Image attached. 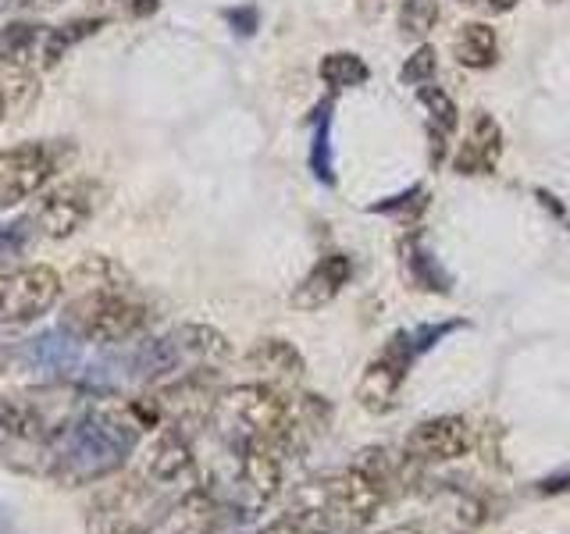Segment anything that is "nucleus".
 Masks as SVG:
<instances>
[{
  "mask_svg": "<svg viewBox=\"0 0 570 534\" xmlns=\"http://www.w3.org/2000/svg\"><path fill=\"white\" fill-rule=\"evenodd\" d=\"M94 406V388L76 382L29 385L0 396V467L47 481L53 445Z\"/></svg>",
  "mask_w": 570,
  "mask_h": 534,
  "instance_id": "obj_1",
  "label": "nucleus"
},
{
  "mask_svg": "<svg viewBox=\"0 0 570 534\" xmlns=\"http://www.w3.org/2000/svg\"><path fill=\"white\" fill-rule=\"evenodd\" d=\"M147 427L139 424L132 403L121 406H94L68 427L53 445L50 477L61 488H82L111 477L129 453L139 445Z\"/></svg>",
  "mask_w": 570,
  "mask_h": 534,
  "instance_id": "obj_2",
  "label": "nucleus"
},
{
  "mask_svg": "<svg viewBox=\"0 0 570 534\" xmlns=\"http://www.w3.org/2000/svg\"><path fill=\"white\" fill-rule=\"evenodd\" d=\"M193 492V488H189ZM175 485H160L147 474L121 477L115 485L100 488L82 510V524L89 534H154L160 524L171 521L175 506L189 495Z\"/></svg>",
  "mask_w": 570,
  "mask_h": 534,
  "instance_id": "obj_3",
  "label": "nucleus"
},
{
  "mask_svg": "<svg viewBox=\"0 0 570 534\" xmlns=\"http://www.w3.org/2000/svg\"><path fill=\"white\" fill-rule=\"evenodd\" d=\"M150 310L147 303L129 296V289H104V293H82L61 310L58 325L71 332L79 343L89 346H121L147 328Z\"/></svg>",
  "mask_w": 570,
  "mask_h": 534,
  "instance_id": "obj_4",
  "label": "nucleus"
},
{
  "mask_svg": "<svg viewBox=\"0 0 570 534\" xmlns=\"http://www.w3.org/2000/svg\"><path fill=\"white\" fill-rule=\"evenodd\" d=\"M218 414L243 438L282 442L293 424V403L275 385H236L218 396Z\"/></svg>",
  "mask_w": 570,
  "mask_h": 534,
  "instance_id": "obj_5",
  "label": "nucleus"
},
{
  "mask_svg": "<svg viewBox=\"0 0 570 534\" xmlns=\"http://www.w3.org/2000/svg\"><path fill=\"white\" fill-rule=\"evenodd\" d=\"M61 165L65 157L53 142H22V147L0 150V210L36 196Z\"/></svg>",
  "mask_w": 570,
  "mask_h": 534,
  "instance_id": "obj_6",
  "label": "nucleus"
},
{
  "mask_svg": "<svg viewBox=\"0 0 570 534\" xmlns=\"http://www.w3.org/2000/svg\"><path fill=\"white\" fill-rule=\"evenodd\" d=\"M417 356L414 338L410 332H396L385 343V349L374 356V360L364 367L361 382H356V403H361L367 414H389L396 406L400 385L406 382L410 360Z\"/></svg>",
  "mask_w": 570,
  "mask_h": 534,
  "instance_id": "obj_7",
  "label": "nucleus"
},
{
  "mask_svg": "<svg viewBox=\"0 0 570 534\" xmlns=\"http://www.w3.org/2000/svg\"><path fill=\"white\" fill-rule=\"evenodd\" d=\"M82 346L76 335L65 332L61 325L32 335L29 343L11 346L0 364H8V374H50V378H65V374L82 367Z\"/></svg>",
  "mask_w": 570,
  "mask_h": 534,
  "instance_id": "obj_8",
  "label": "nucleus"
},
{
  "mask_svg": "<svg viewBox=\"0 0 570 534\" xmlns=\"http://www.w3.org/2000/svg\"><path fill=\"white\" fill-rule=\"evenodd\" d=\"M61 293V275L47 264H29L0 281V320H32L47 314Z\"/></svg>",
  "mask_w": 570,
  "mask_h": 534,
  "instance_id": "obj_9",
  "label": "nucleus"
},
{
  "mask_svg": "<svg viewBox=\"0 0 570 534\" xmlns=\"http://www.w3.org/2000/svg\"><path fill=\"white\" fill-rule=\"evenodd\" d=\"M471 427L463 417H432L421 421L414 432L406 435L403 453L417 463H450L471 453Z\"/></svg>",
  "mask_w": 570,
  "mask_h": 534,
  "instance_id": "obj_10",
  "label": "nucleus"
},
{
  "mask_svg": "<svg viewBox=\"0 0 570 534\" xmlns=\"http://www.w3.org/2000/svg\"><path fill=\"white\" fill-rule=\"evenodd\" d=\"M94 214V192L82 182H68L61 189H53L43 196L40 210H36V228L43 231L47 239H68L89 221Z\"/></svg>",
  "mask_w": 570,
  "mask_h": 534,
  "instance_id": "obj_11",
  "label": "nucleus"
},
{
  "mask_svg": "<svg viewBox=\"0 0 570 534\" xmlns=\"http://www.w3.org/2000/svg\"><path fill=\"white\" fill-rule=\"evenodd\" d=\"M332 503H335V513L343 516L346 524L367 527V524H374L379 510L389 503V488L350 463V471L332 481Z\"/></svg>",
  "mask_w": 570,
  "mask_h": 534,
  "instance_id": "obj_12",
  "label": "nucleus"
},
{
  "mask_svg": "<svg viewBox=\"0 0 570 534\" xmlns=\"http://www.w3.org/2000/svg\"><path fill=\"white\" fill-rule=\"evenodd\" d=\"M239 456V477L254 503H272L282 492V445L272 438H243Z\"/></svg>",
  "mask_w": 570,
  "mask_h": 534,
  "instance_id": "obj_13",
  "label": "nucleus"
},
{
  "mask_svg": "<svg viewBox=\"0 0 570 534\" xmlns=\"http://www.w3.org/2000/svg\"><path fill=\"white\" fill-rule=\"evenodd\" d=\"M353 275V264L346 254H328V257H321L314 267H311V275L303 278L296 285V293H293V307L303 310V314H311V310H321V307H328V303L343 293V285L350 281Z\"/></svg>",
  "mask_w": 570,
  "mask_h": 534,
  "instance_id": "obj_14",
  "label": "nucleus"
},
{
  "mask_svg": "<svg viewBox=\"0 0 570 534\" xmlns=\"http://www.w3.org/2000/svg\"><path fill=\"white\" fill-rule=\"evenodd\" d=\"M142 474L160 481V485H183V481L193 474V449H189V438L178 432V427H168L160 432L147 456H142Z\"/></svg>",
  "mask_w": 570,
  "mask_h": 534,
  "instance_id": "obj_15",
  "label": "nucleus"
},
{
  "mask_svg": "<svg viewBox=\"0 0 570 534\" xmlns=\"http://www.w3.org/2000/svg\"><path fill=\"white\" fill-rule=\"evenodd\" d=\"M499 157H503V129H499V121L485 111L474 115V125H471V139L463 142L453 168L460 175H489Z\"/></svg>",
  "mask_w": 570,
  "mask_h": 534,
  "instance_id": "obj_16",
  "label": "nucleus"
},
{
  "mask_svg": "<svg viewBox=\"0 0 570 534\" xmlns=\"http://www.w3.org/2000/svg\"><path fill=\"white\" fill-rule=\"evenodd\" d=\"M246 364L254 367L257 374H264L267 385L299 382L303 370H307V360H303V353L293 343H285V338H261V343L246 353Z\"/></svg>",
  "mask_w": 570,
  "mask_h": 534,
  "instance_id": "obj_17",
  "label": "nucleus"
},
{
  "mask_svg": "<svg viewBox=\"0 0 570 534\" xmlns=\"http://www.w3.org/2000/svg\"><path fill=\"white\" fill-rule=\"evenodd\" d=\"M178 353H183L186 364H225L232 356V343L210 325H178L171 332Z\"/></svg>",
  "mask_w": 570,
  "mask_h": 534,
  "instance_id": "obj_18",
  "label": "nucleus"
},
{
  "mask_svg": "<svg viewBox=\"0 0 570 534\" xmlns=\"http://www.w3.org/2000/svg\"><path fill=\"white\" fill-rule=\"evenodd\" d=\"M456 61L463 68H474V71H485L495 65L499 58V43H495V29L485 22H468L460 26L456 32Z\"/></svg>",
  "mask_w": 570,
  "mask_h": 534,
  "instance_id": "obj_19",
  "label": "nucleus"
},
{
  "mask_svg": "<svg viewBox=\"0 0 570 534\" xmlns=\"http://www.w3.org/2000/svg\"><path fill=\"white\" fill-rule=\"evenodd\" d=\"M68 285H79L82 293H104V289H129L132 278L125 275L111 257L94 254V257H86L82 264L71 267Z\"/></svg>",
  "mask_w": 570,
  "mask_h": 534,
  "instance_id": "obj_20",
  "label": "nucleus"
},
{
  "mask_svg": "<svg viewBox=\"0 0 570 534\" xmlns=\"http://www.w3.org/2000/svg\"><path fill=\"white\" fill-rule=\"evenodd\" d=\"M100 29H104V18H76V22H65V26H58V29H47L43 47H40V65H43V68L61 65V61H65V53H68L71 47L82 43V40H89V36L100 32Z\"/></svg>",
  "mask_w": 570,
  "mask_h": 534,
  "instance_id": "obj_21",
  "label": "nucleus"
},
{
  "mask_svg": "<svg viewBox=\"0 0 570 534\" xmlns=\"http://www.w3.org/2000/svg\"><path fill=\"white\" fill-rule=\"evenodd\" d=\"M317 76L328 89H353V86H364L371 79V68L364 65L361 53H350V50H335L328 58H321L317 65Z\"/></svg>",
  "mask_w": 570,
  "mask_h": 534,
  "instance_id": "obj_22",
  "label": "nucleus"
},
{
  "mask_svg": "<svg viewBox=\"0 0 570 534\" xmlns=\"http://www.w3.org/2000/svg\"><path fill=\"white\" fill-rule=\"evenodd\" d=\"M43 26H29V22H11L0 29V61L4 65H26L29 53H40L43 47Z\"/></svg>",
  "mask_w": 570,
  "mask_h": 534,
  "instance_id": "obj_23",
  "label": "nucleus"
},
{
  "mask_svg": "<svg viewBox=\"0 0 570 534\" xmlns=\"http://www.w3.org/2000/svg\"><path fill=\"white\" fill-rule=\"evenodd\" d=\"M406 271L414 278L417 289H424V293H450V275H445L439 260L432 254H424L421 246L406 249Z\"/></svg>",
  "mask_w": 570,
  "mask_h": 534,
  "instance_id": "obj_24",
  "label": "nucleus"
},
{
  "mask_svg": "<svg viewBox=\"0 0 570 534\" xmlns=\"http://www.w3.org/2000/svg\"><path fill=\"white\" fill-rule=\"evenodd\" d=\"M439 22V0H400V29L403 36H428Z\"/></svg>",
  "mask_w": 570,
  "mask_h": 534,
  "instance_id": "obj_25",
  "label": "nucleus"
},
{
  "mask_svg": "<svg viewBox=\"0 0 570 534\" xmlns=\"http://www.w3.org/2000/svg\"><path fill=\"white\" fill-rule=\"evenodd\" d=\"M32 236H36V221H29V218L0 221V264L22 257L32 246Z\"/></svg>",
  "mask_w": 570,
  "mask_h": 534,
  "instance_id": "obj_26",
  "label": "nucleus"
},
{
  "mask_svg": "<svg viewBox=\"0 0 570 534\" xmlns=\"http://www.w3.org/2000/svg\"><path fill=\"white\" fill-rule=\"evenodd\" d=\"M421 103L428 107V111H432V121H435L439 132H453L456 125H460L456 103L450 100V93H442L439 86H421Z\"/></svg>",
  "mask_w": 570,
  "mask_h": 534,
  "instance_id": "obj_27",
  "label": "nucleus"
},
{
  "mask_svg": "<svg viewBox=\"0 0 570 534\" xmlns=\"http://www.w3.org/2000/svg\"><path fill=\"white\" fill-rule=\"evenodd\" d=\"M435 68H439V53H435V47L424 43L406 58L400 79H403V86H428L435 79Z\"/></svg>",
  "mask_w": 570,
  "mask_h": 534,
  "instance_id": "obj_28",
  "label": "nucleus"
},
{
  "mask_svg": "<svg viewBox=\"0 0 570 534\" xmlns=\"http://www.w3.org/2000/svg\"><path fill=\"white\" fill-rule=\"evenodd\" d=\"M453 521H456L460 531H474V527H481V524L489 521V506L481 503V498L468 495V492H456V498H453Z\"/></svg>",
  "mask_w": 570,
  "mask_h": 534,
  "instance_id": "obj_29",
  "label": "nucleus"
},
{
  "mask_svg": "<svg viewBox=\"0 0 570 534\" xmlns=\"http://www.w3.org/2000/svg\"><path fill=\"white\" fill-rule=\"evenodd\" d=\"M328 118L321 121V132L314 139V157H311V165H314V175L321 178V182H335V171H332V147H328Z\"/></svg>",
  "mask_w": 570,
  "mask_h": 534,
  "instance_id": "obj_30",
  "label": "nucleus"
},
{
  "mask_svg": "<svg viewBox=\"0 0 570 534\" xmlns=\"http://www.w3.org/2000/svg\"><path fill=\"white\" fill-rule=\"evenodd\" d=\"M225 18L239 36H249L257 29V8H232V11H225Z\"/></svg>",
  "mask_w": 570,
  "mask_h": 534,
  "instance_id": "obj_31",
  "label": "nucleus"
},
{
  "mask_svg": "<svg viewBox=\"0 0 570 534\" xmlns=\"http://www.w3.org/2000/svg\"><path fill=\"white\" fill-rule=\"evenodd\" d=\"M534 492H539V495H570V471L542 477L539 485H534Z\"/></svg>",
  "mask_w": 570,
  "mask_h": 534,
  "instance_id": "obj_32",
  "label": "nucleus"
},
{
  "mask_svg": "<svg viewBox=\"0 0 570 534\" xmlns=\"http://www.w3.org/2000/svg\"><path fill=\"white\" fill-rule=\"evenodd\" d=\"M204 534H243L239 521H236V513L232 510H218V516L204 527Z\"/></svg>",
  "mask_w": 570,
  "mask_h": 534,
  "instance_id": "obj_33",
  "label": "nucleus"
},
{
  "mask_svg": "<svg viewBox=\"0 0 570 534\" xmlns=\"http://www.w3.org/2000/svg\"><path fill=\"white\" fill-rule=\"evenodd\" d=\"M261 534H311L307 527H303L299 521H296V516L293 513H285L282 516V521H275V524H267Z\"/></svg>",
  "mask_w": 570,
  "mask_h": 534,
  "instance_id": "obj_34",
  "label": "nucleus"
},
{
  "mask_svg": "<svg viewBox=\"0 0 570 534\" xmlns=\"http://www.w3.org/2000/svg\"><path fill=\"white\" fill-rule=\"evenodd\" d=\"M0 534H22V531H18V524H14L11 510L4 503H0Z\"/></svg>",
  "mask_w": 570,
  "mask_h": 534,
  "instance_id": "obj_35",
  "label": "nucleus"
},
{
  "mask_svg": "<svg viewBox=\"0 0 570 534\" xmlns=\"http://www.w3.org/2000/svg\"><path fill=\"white\" fill-rule=\"evenodd\" d=\"M474 4H485V8H492V11H510L517 0H474Z\"/></svg>",
  "mask_w": 570,
  "mask_h": 534,
  "instance_id": "obj_36",
  "label": "nucleus"
},
{
  "mask_svg": "<svg viewBox=\"0 0 570 534\" xmlns=\"http://www.w3.org/2000/svg\"><path fill=\"white\" fill-rule=\"evenodd\" d=\"M157 11V0H136L132 4V14H154Z\"/></svg>",
  "mask_w": 570,
  "mask_h": 534,
  "instance_id": "obj_37",
  "label": "nucleus"
},
{
  "mask_svg": "<svg viewBox=\"0 0 570 534\" xmlns=\"http://www.w3.org/2000/svg\"><path fill=\"white\" fill-rule=\"evenodd\" d=\"M8 8H26V4H40V0H4Z\"/></svg>",
  "mask_w": 570,
  "mask_h": 534,
  "instance_id": "obj_38",
  "label": "nucleus"
},
{
  "mask_svg": "<svg viewBox=\"0 0 570 534\" xmlns=\"http://www.w3.org/2000/svg\"><path fill=\"white\" fill-rule=\"evenodd\" d=\"M4 107H8V97H4V89H0V118H4Z\"/></svg>",
  "mask_w": 570,
  "mask_h": 534,
  "instance_id": "obj_39",
  "label": "nucleus"
},
{
  "mask_svg": "<svg viewBox=\"0 0 570 534\" xmlns=\"http://www.w3.org/2000/svg\"><path fill=\"white\" fill-rule=\"evenodd\" d=\"M389 534H400V531H389Z\"/></svg>",
  "mask_w": 570,
  "mask_h": 534,
  "instance_id": "obj_40",
  "label": "nucleus"
}]
</instances>
